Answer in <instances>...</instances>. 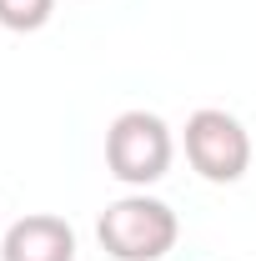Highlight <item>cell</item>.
I'll return each instance as SVG.
<instances>
[{
    "mask_svg": "<svg viewBox=\"0 0 256 261\" xmlns=\"http://www.w3.org/2000/svg\"><path fill=\"white\" fill-rule=\"evenodd\" d=\"M0 261H75V231L65 216L31 211L0 236Z\"/></svg>",
    "mask_w": 256,
    "mask_h": 261,
    "instance_id": "obj_4",
    "label": "cell"
},
{
    "mask_svg": "<svg viewBox=\"0 0 256 261\" xmlns=\"http://www.w3.org/2000/svg\"><path fill=\"white\" fill-rule=\"evenodd\" d=\"M96 236L116 261H161L176 246L181 221H176V211L166 201L136 191V196H121V201H111L100 211Z\"/></svg>",
    "mask_w": 256,
    "mask_h": 261,
    "instance_id": "obj_1",
    "label": "cell"
},
{
    "mask_svg": "<svg viewBox=\"0 0 256 261\" xmlns=\"http://www.w3.org/2000/svg\"><path fill=\"white\" fill-rule=\"evenodd\" d=\"M186 161H191V171L201 181L231 186L251 166V136H246V126L231 111L201 106V111H191V121H186Z\"/></svg>",
    "mask_w": 256,
    "mask_h": 261,
    "instance_id": "obj_3",
    "label": "cell"
},
{
    "mask_svg": "<svg viewBox=\"0 0 256 261\" xmlns=\"http://www.w3.org/2000/svg\"><path fill=\"white\" fill-rule=\"evenodd\" d=\"M171 156H176V141L156 111H121L106 130V166L126 186H141V191L156 186L171 171Z\"/></svg>",
    "mask_w": 256,
    "mask_h": 261,
    "instance_id": "obj_2",
    "label": "cell"
},
{
    "mask_svg": "<svg viewBox=\"0 0 256 261\" xmlns=\"http://www.w3.org/2000/svg\"><path fill=\"white\" fill-rule=\"evenodd\" d=\"M50 15H56V0H0V25L15 35L40 31Z\"/></svg>",
    "mask_w": 256,
    "mask_h": 261,
    "instance_id": "obj_5",
    "label": "cell"
}]
</instances>
